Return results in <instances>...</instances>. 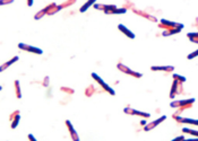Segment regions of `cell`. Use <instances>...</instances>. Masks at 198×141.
Returning <instances> with one entry per match:
<instances>
[{
	"instance_id": "obj_1",
	"label": "cell",
	"mask_w": 198,
	"mask_h": 141,
	"mask_svg": "<svg viewBox=\"0 0 198 141\" xmlns=\"http://www.w3.org/2000/svg\"><path fill=\"white\" fill-rule=\"evenodd\" d=\"M195 103V98H188V99H182V101H173L170 104V106L173 108L180 107L181 110H185L186 107H190Z\"/></svg>"
},
{
	"instance_id": "obj_2",
	"label": "cell",
	"mask_w": 198,
	"mask_h": 141,
	"mask_svg": "<svg viewBox=\"0 0 198 141\" xmlns=\"http://www.w3.org/2000/svg\"><path fill=\"white\" fill-rule=\"evenodd\" d=\"M92 77H93V79H95V80H96V81H97V82L100 84V86H101V87H102L103 89L106 90V91L110 93V95H112V96H114V95H116V91L112 89V88H111V87H110V86H109V85H108L106 81H104V80H103L102 78L100 77V76H99L97 74H95V72H92Z\"/></svg>"
},
{
	"instance_id": "obj_3",
	"label": "cell",
	"mask_w": 198,
	"mask_h": 141,
	"mask_svg": "<svg viewBox=\"0 0 198 141\" xmlns=\"http://www.w3.org/2000/svg\"><path fill=\"white\" fill-rule=\"evenodd\" d=\"M117 68H118L120 71H122L123 74H127V75L132 76V77H135V78H142V77H143V74H140V72H137V71H134V70H132L130 68L126 67L125 64H122V63H118Z\"/></svg>"
},
{
	"instance_id": "obj_4",
	"label": "cell",
	"mask_w": 198,
	"mask_h": 141,
	"mask_svg": "<svg viewBox=\"0 0 198 141\" xmlns=\"http://www.w3.org/2000/svg\"><path fill=\"white\" fill-rule=\"evenodd\" d=\"M18 48L23 51H27V52H31V53H34V54H42L43 51L36 48V46H32V45H28V44H25V43H19L18 44Z\"/></svg>"
},
{
	"instance_id": "obj_5",
	"label": "cell",
	"mask_w": 198,
	"mask_h": 141,
	"mask_svg": "<svg viewBox=\"0 0 198 141\" xmlns=\"http://www.w3.org/2000/svg\"><path fill=\"white\" fill-rule=\"evenodd\" d=\"M123 112L126 114H129V115H138V116H142L144 119H148L151 117V114L149 113H145V112H140V111H137V110H134L132 107H125Z\"/></svg>"
},
{
	"instance_id": "obj_6",
	"label": "cell",
	"mask_w": 198,
	"mask_h": 141,
	"mask_svg": "<svg viewBox=\"0 0 198 141\" xmlns=\"http://www.w3.org/2000/svg\"><path fill=\"white\" fill-rule=\"evenodd\" d=\"M165 120H166V116L165 115L160 116V117L156 119L155 121H153V122H151V123H147L146 125H144V130H145V131H151V130H153L155 127H158V124H161V123H162L163 121H165Z\"/></svg>"
},
{
	"instance_id": "obj_7",
	"label": "cell",
	"mask_w": 198,
	"mask_h": 141,
	"mask_svg": "<svg viewBox=\"0 0 198 141\" xmlns=\"http://www.w3.org/2000/svg\"><path fill=\"white\" fill-rule=\"evenodd\" d=\"M160 27H164L165 29H169V28H175V27H180V28H184L182 24H179V23H175V22H170V20H166V19H161V24Z\"/></svg>"
},
{
	"instance_id": "obj_8",
	"label": "cell",
	"mask_w": 198,
	"mask_h": 141,
	"mask_svg": "<svg viewBox=\"0 0 198 141\" xmlns=\"http://www.w3.org/2000/svg\"><path fill=\"white\" fill-rule=\"evenodd\" d=\"M173 119L175 121H178L179 123H186V124H191V125L198 127V120H195V119H188V117H182L179 115H173Z\"/></svg>"
},
{
	"instance_id": "obj_9",
	"label": "cell",
	"mask_w": 198,
	"mask_h": 141,
	"mask_svg": "<svg viewBox=\"0 0 198 141\" xmlns=\"http://www.w3.org/2000/svg\"><path fill=\"white\" fill-rule=\"evenodd\" d=\"M118 29L122 33V34H125L127 37H129V39H132V40H134L135 37H136V35L132 33V31L129 29V28H127L126 26L125 25H122V24H119L118 25Z\"/></svg>"
},
{
	"instance_id": "obj_10",
	"label": "cell",
	"mask_w": 198,
	"mask_h": 141,
	"mask_svg": "<svg viewBox=\"0 0 198 141\" xmlns=\"http://www.w3.org/2000/svg\"><path fill=\"white\" fill-rule=\"evenodd\" d=\"M152 71H166V72H171L174 70V67L172 65H153L151 67Z\"/></svg>"
},
{
	"instance_id": "obj_11",
	"label": "cell",
	"mask_w": 198,
	"mask_h": 141,
	"mask_svg": "<svg viewBox=\"0 0 198 141\" xmlns=\"http://www.w3.org/2000/svg\"><path fill=\"white\" fill-rule=\"evenodd\" d=\"M66 125H67V128H68V130H69V132H70L71 139H74L75 141H78V140H79L78 134H77L76 130L74 129V127H73V124H71V122H70L69 120H67V121H66Z\"/></svg>"
},
{
	"instance_id": "obj_12",
	"label": "cell",
	"mask_w": 198,
	"mask_h": 141,
	"mask_svg": "<svg viewBox=\"0 0 198 141\" xmlns=\"http://www.w3.org/2000/svg\"><path fill=\"white\" fill-rule=\"evenodd\" d=\"M181 84H182V82H179L178 80L173 79V82H172V88H171V91H170V97H171V98H174V97H175V95L178 94V89L180 88Z\"/></svg>"
},
{
	"instance_id": "obj_13",
	"label": "cell",
	"mask_w": 198,
	"mask_h": 141,
	"mask_svg": "<svg viewBox=\"0 0 198 141\" xmlns=\"http://www.w3.org/2000/svg\"><path fill=\"white\" fill-rule=\"evenodd\" d=\"M16 61H18V57H14L13 59H10L9 61H7V62H5L3 64H1L0 65V72H2V71H5L7 68H9L12 64H14Z\"/></svg>"
},
{
	"instance_id": "obj_14",
	"label": "cell",
	"mask_w": 198,
	"mask_h": 141,
	"mask_svg": "<svg viewBox=\"0 0 198 141\" xmlns=\"http://www.w3.org/2000/svg\"><path fill=\"white\" fill-rule=\"evenodd\" d=\"M181 29H182V28H180V27L169 28V29H165V31L162 33V35H163V36H170V35H173V34H178V33L181 32Z\"/></svg>"
},
{
	"instance_id": "obj_15",
	"label": "cell",
	"mask_w": 198,
	"mask_h": 141,
	"mask_svg": "<svg viewBox=\"0 0 198 141\" xmlns=\"http://www.w3.org/2000/svg\"><path fill=\"white\" fill-rule=\"evenodd\" d=\"M95 2H96V0H87V1H86V2L80 7L79 12H80V13H85V12H86L91 6H94V5H95Z\"/></svg>"
},
{
	"instance_id": "obj_16",
	"label": "cell",
	"mask_w": 198,
	"mask_h": 141,
	"mask_svg": "<svg viewBox=\"0 0 198 141\" xmlns=\"http://www.w3.org/2000/svg\"><path fill=\"white\" fill-rule=\"evenodd\" d=\"M15 91H16V97L17 98H22V91H21L19 80H15Z\"/></svg>"
},
{
	"instance_id": "obj_17",
	"label": "cell",
	"mask_w": 198,
	"mask_h": 141,
	"mask_svg": "<svg viewBox=\"0 0 198 141\" xmlns=\"http://www.w3.org/2000/svg\"><path fill=\"white\" fill-rule=\"evenodd\" d=\"M126 13H127V9H126V8H118V7H117L116 9L109 12L108 15H116V14H126Z\"/></svg>"
},
{
	"instance_id": "obj_18",
	"label": "cell",
	"mask_w": 198,
	"mask_h": 141,
	"mask_svg": "<svg viewBox=\"0 0 198 141\" xmlns=\"http://www.w3.org/2000/svg\"><path fill=\"white\" fill-rule=\"evenodd\" d=\"M136 14H139L140 16H143V17H145V18H147V19H149V20H152V22H158V19L155 18V17H153V16H151V15H148V14H145L144 12H137L136 10Z\"/></svg>"
},
{
	"instance_id": "obj_19",
	"label": "cell",
	"mask_w": 198,
	"mask_h": 141,
	"mask_svg": "<svg viewBox=\"0 0 198 141\" xmlns=\"http://www.w3.org/2000/svg\"><path fill=\"white\" fill-rule=\"evenodd\" d=\"M182 132H184V133H188V134H191V136H195V137H198L197 130H193V129H189V128H184L182 129Z\"/></svg>"
},
{
	"instance_id": "obj_20",
	"label": "cell",
	"mask_w": 198,
	"mask_h": 141,
	"mask_svg": "<svg viewBox=\"0 0 198 141\" xmlns=\"http://www.w3.org/2000/svg\"><path fill=\"white\" fill-rule=\"evenodd\" d=\"M19 120H21V115H19V114L16 115L13 120H12V129L17 128V125H18V123H19Z\"/></svg>"
},
{
	"instance_id": "obj_21",
	"label": "cell",
	"mask_w": 198,
	"mask_h": 141,
	"mask_svg": "<svg viewBox=\"0 0 198 141\" xmlns=\"http://www.w3.org/2000/svg\"><path fill=\"white\" fill-rule=\"evenodd\" d=\"M44 15H47V12H45V9L43 8L42 10H40L39 13L35 14V16H34V19H36V20H38V19H41V18H42Z\"/></svg>"
},
{
	"instance_id": "obj_22",
	"label": "cell",
	"mask_w": 198,
	"mask_h": 141,
	"mask_svg": "<svg viewBox=\"0 0 198 141\" xmlns=\"http://www.w3.org/2000/svg\"><path fill=\"white\" fill-rule=\"evenodd\" d=\"M173 79L178 80L179 82H185V81H186V78L185 77H182V76H180V75H177V74H174V75H173Z\"/></svg>"
},
{
	"instance_id": "obj_23",
	"label": "cell",
	"mask_w": 198,
	"mask_h": 141,
	"mask_svg": "<svg viewBox=\"0 0 198 141\" xmlns=\"http://www.w3.org/2000/svg\"><path fill=\"white\" fill-rule=\"evenodd\" d=\"M196 57H198V49L196 50V51L191 52L190 54H188L187 59H188V60H191V59H194V58H196Z\"/></svg>"
},
{
	"instance_id": "obj_24",
	"label": "cell",
	"mask_w": 198,
	"mask_h": 141,
	"mask_svg": "<svg viewBox=\"0 0 198 141\" xmlns=\"http://www.w3.org/2000/svg\"><path fill=\"white\" fill-rule=\"evenodd\" d=\"M76 0H68V1H66L65 3H62V5H60L61 6V8H66V7H69L70 5H73L74 2H75Z\"/></svg>"
},
{
	"instance_id": "obj_25",
	"label": "cell",
	"mask_w": 198,
	"mask_h": 141,
	"mask_svg": "<svg viewBox=\"0 0 198 141\" xmlns=\"http://www.w3.org/2000/svg\"><path fill=\"white\" fill-rule=\"evenodd\" d=\"M187 36H188V39H198V33L197 32L196 33H188Z\"/></svg>"
},
{
	"instance_id": "obj_26",
	"label": "cell",
	"mask_w": 198,
	"mask_h": 141,
	"mask_svg": "<svg viewBox=\"0 0 198 141\" xmlns=\"http://www.w3.org/2000/svg\"><path fill=\"white\" fill-rule=\"evenodd\" d=\"M14 2V0H0V6H5V5H9Z\"/></svg>"
},
{
	"instance_id": "obj_27",
	"label": "cell",
	"mask_w": 198,
	"mask_h": 141,
	"mask_svg": "<svg viewBox=\"0 0 198 141\" xmlns=\"http://www.w3.org/2000/svg\"><path fill=\"white\" fill-rule=\"evenodd\" d=\"M61 90H62V91H67V93H69V94H73V93H74V90H73V89L65 88V87H61Z\"/></svg>"
},
{
	"instance_id": "obj_28",
	"label": "cell",
	"mask_w": 198,
	"mask_h": 141,
	"mask_svg": "<svg viewBox=\"0 0 198 141\" xmlns=\"http://www.w3.org/2000/svg\"><path fill=\"white\" fill-rule=\"evenodd\" d=\"M18 114H19V111H15V112H14L13 114L10 115V117H9V120L12 121V120H13L14 117H15V116H16V115H18Z\"/></svg>"
},
{
	"instance_id": "obj_29",
	"label": "cell",
	"mask_w": 198,
	"mask_h": 141,
	"mask_svg": "<svg viewBox=\"0 0 198 141\" xmlns=\"http://www.w3.org/2000/svg\"><path fill=\"white\" fill-rule=\"evenodd\" d=\"M28 139H29V140H32V141H36V138H35L33 134H28Z\"/></svg>"
},
{
	"instance_id": "obj_30",
	"label": "cell",
	"mask_w": 198,
	"mask_h": 141,
	"mask_svg": "<svg viewBox=\"0 0 198 141\" xmlns=\"http://www.w3.org/2000/svg\"><path fill=\"white\" fill-rule=\"evenodd\" d=\"M48 84H49V78L45 77L44 81H43V86H48Z\"/></svg>"
},
{
	"instance_id": "obj_31",
	"label": "cell",
	"mask_w": 198,
	"mask_h": 141,
	"mask_svg": "<svg viewBox=\"0 0 198 141\" xmlns=\"http://www.w3.org/2000/svg\"><path fill=\"white\" fill-rule=\"evenodd\" d=\"M185 139V137L184 136H180V137H177V138H174L173 139V141H175V140H184Z\"/></svg>"
},
{
	"instance_id": "obj_32",
	"label": "cell",
	"mask_w": 198,
	"mask_h": 141,
	"mask_svg": "<svg viewBox=\"0 0 198 141\" xmlns=\"http://www.w3.org/2000/svg\"><path fill=\"white\" fill-rule=\"evenodd\" d=\"M33 1H34V0H27V6H28V7H32V6H33Z\"/></svg>"
},
{
	"instance_id": "obj_33",
	"label": "cell",
	"mask_w": 198,
	"mask_h": 141,
	"mask_svg": "<svg viewBox=\"0 0 198 141\" xmlns=\"http://www.w3.org/2000/svg\"><path fill=\"white\" fill-rule=\"evenodd\" d=\"M193 43H196V44H198V39H189Z\"/></svg>"
},
{
	"instance_id": "obj_34",
	"label": "cell",
	"mask_w": 198,
	"mask_h": 141,
	"mask_svg": "<svg viewBox=\"0 0 198 141\" xmlns=\"http://www.w3.org/2000/svg\"><path fill=\"white\" fill-rule=\"evenodd\" d=\"M140 123H142V125H146V124H147V123H146V121H145V120H143V121H142Z\"/></svg>"
}]
</instances>
